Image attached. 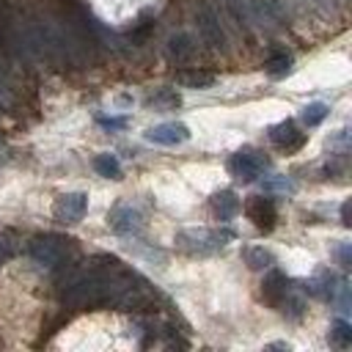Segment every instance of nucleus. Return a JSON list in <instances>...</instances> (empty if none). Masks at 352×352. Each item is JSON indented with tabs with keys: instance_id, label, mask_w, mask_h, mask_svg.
<instances>
[{
	"instance_id": "1",
	"label": "nucleus",
	"mask_w": 352,
	"mask_h": 352,
	"mask_svg": "<svg viewBox=\"0 0 352 352\" xmlns=\"http://www.w3.org/2000/svg\"><path fill=\"white\" fill-rule=\"evenodd\" d=\"M228 239H234L231 231H220V228H184L176 234V245L190 253V256H206L220 250Z\"/></svg>"
},
{
	"instance_id": "2",
	"label": "nucleus",
	"mask_w": 352,
	"mask_h": 352,
	"mask_svg": "<svg viewBox=\"0 0 352 352\" xmlns=\"http://www.w3.org/2000/svg\"><path fill=\"white\" fill-rule=\"evenodd\" d=\"M69 248H72V239L60 236V234H36L28 245L30 256L38 261V264H47V267H58L66 261L69 256Z\"/></svg>"
},
{
	"instance_id": "3",
	"label": "nucleus",
	"mask_w": 352,
	"mask_h": 352,
	"mask_svg": "<svg viewBox=\"0 0 352 352\" xmlns=\"http://www.w3.org/2000/svg\"><path fill=\"white\" fill-rule=\"evenodd\" d=\"M264 168H267V157H264L261 151H256V148H239V151L228 160V170H231L236 179H242V182L258 179V176L264 173Z\"/></svg>"
},
{
	"instance_id": "4",
	"label": "nucleus",
	"mask_w": 352,
	"mask_h": 352,
	"mask_svg": "<svg viewBox=\"0 0 352 352\" xmlns=\"http://www.w3.org/2000/svg\"><path fill=\"white\" fill-rule=\"evenodd\" d=\"M107 226L121 236H132L143 228V217L132 204H116L107 214Z\"/></svg>"
},
{
	"instance_id": "5",
	"label": "nucleus",
	"mask_w": 352,
	"mask_h": 352,
	"mask_svg": "<svg viewBox=\"0 0 352 352\" xmlns=\"http://www.w3.org/2000/svg\"><path fill=\"white\" fill-rule=\"evenodd\" d=\"M245 214L261 231H270L275 226V220H278V209H275L272 198H267V195H250L245 201Z\"/></svg>"
},
{
	"instance_id": "6",
	"label": "nucleus",
	"mask_w": 352,
	"mask_h": 352,
	"mask_svg": "<svg viewBox=\"0 0 352 352\" xmlns=\"http://www.w3.org/2000/svg\"><path fill=\"white\" fill-rule=\"evenodd\" d=\"M85 212H88V195L85 192H66L52 206V214L60 223H77V220H82Z\"/></svg>"
},
{
	"instance_id": "7",
	"label": "nucleus",
	"mask_w": 352,
	"mask_h": 352,
	"mask_svg": "<svg viewBox=\"0 0 352 352\" xmlns=\"http://www.w3.org/2000/svg\"><path fill=\"white\" fill-rule=\"evenodd\" d=\"M270 140H272L278 148H283V151H297V148H302V143H305V132H300L297 124H294L292 118H286V121H280V124H275V126L270 129Z\"/></svg>"
},
{
	"instance_id": "8",
	"label": "nucleus",
	"mask_w": 352,
	"mask_h": 352,
	"mask_svg": "<svg viewBox=\"0 0 352 352\" xmlns=\"http://www.w3.org/2000/svg\"><path fill=\"white\" fill-rule=\"evenodd\" d=\"M195 25H198V33H201L204 44H209V47H223L226 44V33H223V28H220V22H217L212 8H206V6L198 8Z\"/></svg>"
},
{
	"instance_id": "9",
	"label": "nucleus",
	"mask_w": 352,
	"mask_h": 352,
	"mask_svg": "<svg viewBox=\"0 0 352 352\" xmlns=\"http://www.w3.org/2000/svg\"><path fill=\"white\" fill-rule=\"evenodd\" d=\"M190 138V129L179 121H168V124H157L146 132V140L148 143H157V146H176V143H184Z\"/></svg>"
},
{
	"instance_id": "10",
	"label": "nucleus",
	"mask_w": 352,
	"mask_h": 352,
	"mask_svg": "<svg viewBox=\"0 0 352 352\" xmlns=\"http://www.w3.org/2000/svg\"><path fill=\"white\" fill-rule=\"evenodd\" d=\"M261 297H264L270 305L280 308V302L289 297V278H286L280 270H272V267H270V272H267V278H264V283H261Z\"/></svg>"
},
{
	"instance_id": "11",
	"label": "nucleus",
	"mask_w": 352,
	"mask_h": 352,
	"mask_svg": "<svg viewBox=\"0 0 352 352\" xmlns=\"http://www.w3.org/2000/svg\"><path fill=\"white\" fill-rule=\"evenodd\" d=\"M165 52H168V58H170L173 63H187V60L195 55L192 36H187V33H176V36H170Z\"/></svg>"
},
{
	"instance_id": "12",
	"label": "nucleus",
	"mask_w": 352,
	"mask_h": 352,
	"mask_svg": "<svg viewBox=\"0 0 352 352\" xmlns=\"http://www.w3.org/2000/svg\"><path fill=\"white\" fill-rule=\"evenodd\" d=\"M239 209H242V204H239V198H236L234 190H220V192H214V198H212V212L217 214V220H231Z\"/></svg>"
},
{
	"instance_id": "13",
	"label": "nucleus",
	"mask_w": 352,
	"mask_h": 352,
	"mask_svg": "<svg viewBox=\"0 0 352 352\" xmlns=\"http://www.w3.org/2000/svg\"><path fill=\"white\" fill-rule=\"evenodd\" d=\"M292 63L294 60H292V55L286 50H272L267 55V60H264V69H267L270 77H286L292 72Z\"/></svg>"
},
{
	"instance_id": "14",
	"label": "nucleus",
	"mask_w": 352,
	"mask_h": 352,
	"mask_svg": "<svg viewBox=\"0 0 352 352\" xmlns=\"http://www.w3.org/2000/svg\"><path fill=\"white\" fill-rule=\"evenodd\" d=\"M176 82H179L182 88L198 91V88H209V85L214 82V74H212V72H201V69H184V72L176 74Z\"/></svg>"
},
{
	"instance_id": "15",
	"label": "nucleus",
	"mask_w": 352,
	"mask_h": 352,
	"mask_svg": "<svg viewBox=\"0 0 352 352\" xmlns=\"http://www.w3.org/2000/svg\"><path fill=\"white\" fill-rule=\"evenodd\" d=\"M245 264H248L250 270H270V267L275 264V256H272L267 248L256 245V248H248V250H245Z\"/></svg>"
},
{
	"instance_id": "16",
	"label": "nucleus",
	"mask_w": 352,
	"mask_h": 352,
	"mask_svg": "<svg viewBox=\"0 0 352 352\" xmlns=\"http://www.w3.org/2000/svg\"><path fill=\"white\" fill-rule=\"evenodd\" d=\"M305 292L311 294V297H330L333 300V275H327V272H319L316 278H311V280H305Z\"/></svg>"
},
{
	"instance_id": "17",
	"label": "nucleus",
	"mask_w": 352,
	"mask_h": 352,
	"mask_svg": "<svg viewBox=\"0 0 352 352\" xmlns=\"http://www.w3.org/2000/svg\"><path fill=\"white\" fill-rule=\"evenodd\" d=\"M154 110H173V107H179V94L176 91H170V88H160V91H154L148 99H146Z\"/></svg>"
},
{
	"instance_id": "18",
	"label": "nucleus",
	"mask_w": 352,
	"mask_h": 352,
	"mask_svg": "<svg viewBox=\"0 0 352 352\" xmlns=\"http://www.w3.org/2000/svg\"><path fill=\"white\" fill-rule=\"evenodd\" d=\"M94 168H96V173H102V176H107V179H118V176H121V162H118L113 154H99V157L94 160Z\"/></svg>"
},
{
	"instance_id": "19",
	"label": "nucleus",
	"mask_w": 352,
	"mask_h": 352,
	"mask_svg": "<svg viewBox=\"0 0 352 352\" xmlns=\"http://www.w3.org/2000/svg\"><path fill=\"white\" fill-rule=\"evenodd\" d=\"M324 116H327V104H322V102H311V104L302 107V121H305V126L322 124Z\"/></svg>"
},
{
	"instance_id": "20",
	"label": "nucleus",
	"mask_w": 352,
	"mask_h": 352,
	"mask_svg": "<svg viewBox=\"0 0 352 352\" xmlns=\"http://www.w3.org/2000/svg\"><path fill=\"white\" fill-rule=\"evenodd\" d=\"M330 341L338 344V346H349V344H352V327H349V322L338 319V322L333 324V330H330Z\"/></svg>"
},
{
	"instance_id": "21",
	"label": "nucleus",
	"mask_w": 352,
	"mask_h": 352,
	"mask_svg": "<svg viewBox=\"0 0 352 352\" xmlns=\"http://www.w3.org/2000/svg\"><path fill=\"white\" fill-rule=\"evenodd\" d=\"M223 3H226L228 14L236 19V25H245V22H248V14H245V6H242V0H223Z\"/></svg>"
},
{
	"instance_id": "22",
	"label": "nucleus",
	"mask_w": 352,
	"mask_h": 352,
	"mask_svg": "<svg viewBox=\"0 0 352 352\" xmlns=\"http://www.w3.org/2000/svg\"><path fill=\"white\" fill-rule=\"evenodd\" d=\"M11 253H14V242H11V236H8V234H3V231H0V264H3Z\"/></svg>"
},
{
	"instance_id": "23",
	"label": "nucleus",
	"mask_w": 352,
	"mask_h": 352,
	"mask_svg": "<svg viewBox=\"0 0 352 352\" xmlns=\"http://www.w3.org/2000/svg\"><path fill=\"white\" fill-rule=\"evenodd\" d=\"M99 121H102L104 126H113V129H116V126H124V118H99Z\"/></svg>"
},
{
	"instance_id": "24",
	"label": "nucleus",
	"mask_w": 352,
	"mask_h": 352,
	"mask_svg": "<svg viewBox=\"0 0 352 352\" xmlns=\"http://www.w3.org/2000/svg\"><path fill=\"white\" fill-rule=\"evenodd\" d=\"M338 258H341L344 267H349V245H344V248L338 250Z\"/></svg>"
},
{
	"instance_id": "25",
	"label": "nucleus",
	"mask_w": 352,
	"mask_h": 352,
	"mask_svg": "<svg viewBox=\"0 0 352 352\" xmlns=\"http://www.w3.org/2000/svg\"><path fill=\"white\" fill-rule=\"evenodd\" d=\"M341 223H344V226H349V201L341 206Z\"/></svg>"
},
{
	"instance_id": "26",
	"label": "nucleus",
	"mask_w": 352,
	"mask_h": 352,
	"mask_svg": "<svg viewBox=\"0 0 352 352\" xmlns=\"http://www.w3.org/2000/svg\"><path fill=\"white\" fill-rule=\"evenodd\" d=\"M0 143H3V138H0Z\"/></svg>"
}]
</instances>
